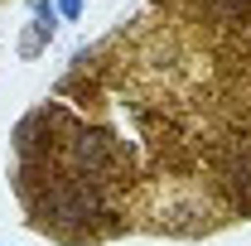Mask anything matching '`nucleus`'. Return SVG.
<instances>
[{
  "label": "nucleus",
  "mask_w": 251,
  "mask_h": 246,
  "mask_svg": "<svg viewBox=\"0 0 251 246\" xmlns=\"http://www.w3.org/2000/svg\"><path fill=\"white\" fill-rule=\"evenodd\" d=\"M77 5H82V0H63V15H77Z\"/></svg>",
  "instance_id": "3"
},
{
  "label": "nucleus",
  "mask_w": 251,
  "mask_h": 246,
  "mask_svg": "<svg viewBox=\"0 0 251 246\" xmlns=\"http://www.w3.org/2000/svg\"><path fill=\"white\" fill-rule=\"evenodd\" d=\"M222 10H227V15H242V10H247V0H218Z\"/></svg>",
  "instance_id": "2"
},
{
  "label": "nucleus",
  "mask_w": 251,
  "mask_h": 246,
  "mask_svg": "<svg viewBox=\"0 0 251 246\" xmlns=\"http://www.w3.org/2000/svg\"><path fill=\"white\" fill-rule=\"evenodd\" d=\"M77 159H82L87 169H106V145H101V135H82V140H77Z\"/></svg>",
  "instance_id": "1"
}]
</instances>
